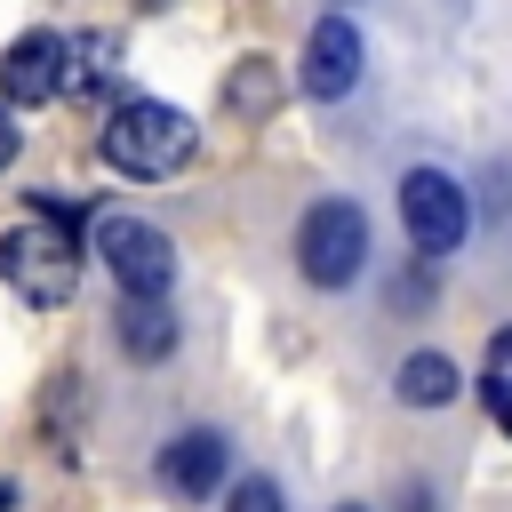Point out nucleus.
<instances>
[{
	"instance_id": "nucleus-1",
	"label": "nucleus",
	"mask_w": 512,
	"mask_h": 512,
	"mask_svg": "<svg viewBox=\"0 0 512 512\" xmlns=\"http://www.w3.org/2000/svg\"><path fill=\"white\" fill-rule=\"evenodd\" d=\"M192 160V120L160 96H120L104 112V168L112 176H136V184H160Z\"/></svg>"
},
{
	"instance_id": "nucleus-2",
	"label": "nucleus",
	"mask_w": 512,
	"mask_h": 512,
	"mask_svg": "<svg viewBox=\"0 0 512 512\" xmlns=\"http://www.w3.org/2000/svg\"><path fill=\"white\" fill-rule=\"evenodd\" d=\"M0 280L24 304H40V312L72 304V288H80V240H72V224H48V216L8 224L0 232Z\"/></svg>"
},
{
	"instance_id": "nucleus-3",
	"label": "nucleus",
	"mask_w": 512,
	"mask_h": 512,
	"mask_svg": "<svg viewBox=\"0 0 512 512\" xmlns=\"http://www.w3.org/2000/svg\"><path fill=\"white\" fill-rule=\"evenodd\" d=\"M368 264V216L352 200H312L296 224V272L312 288H352Z\"/></svg>"
},
{
	"instance_id": "nucleus-4",
	"label": "nucleus",
	"mask_w": 512,
	"mask_h": 512,
	"mask_svg": "<svg viewBox=\"0 0 512 512\" xmlns=\"http://www.w3.org/2000/svg\"><path fill=\"white\" fill-rule=\"evenodd\" d=\"M400 224H408V240L424 248V264H440V256L464 248L472 200H464V184H456L448 168H408V176H400Z\"/></svg>"
},
{
	"instance_id": "nucleus-5",
	"label": "nucleus",
	"mask_w": 512,
	"mask_h": 512,
	"mask_svg": "<svg viewBox=\"0 0 512 512\" xmlns=\"http://www.w3.org/2000/svg\"><path fill=\"white\" fill-rule=\"evenodd\" d=\"M96 256L112 264L120 296H168V280H176V248L144 216H96Z\"/></svg>"
},
{
	"instance_id": "nucleus-6",
	"label": "nucleus",
	"mask_w": 512,
	"mask_h": 512,
	"mask_svg": "<svg viewBox=\"0 0 512 512\" xmlns=\"http://www.w3.org/2000/svg\"><path fill=\"white\" fill-rule=\"evenodd\" d=\"M352 80H360V32L344 16H320L304 32V96L336 104V96H352Z\"/></svg>"
},
{
	"instance_id": "nucleus-7",
	"label": "nucleus",
	"mask_w": 512,
	"mask_h": 512,
	"mask_svg": "<svg viewBox=\"0 0 512 512\" xmlns=\"http://www.w3.org/2000/svg\"><path fill=\"white\" fill-rule=\"evenodd\" d=\"M56 64H64L56 32H16L0 56V96L8 104H56Z\"/></svg>"
},
{
	"instance_id": "nucleus-8",
	"label": "nucleus",
	"mask_w": 512,
	"mask_h": 512,
	"mask_svg": "<svg viewBox=\"0 0 512 512\" xmlns=\"http://www.w3.org/2000/svg\"><path fill=\"white\" fill-rule=\"evenodd\" d=\"M224 464H232V448H224V432H208V424H192V432H176V440L160 448V480H168L176 496H208V488L224 480Z\"/></svg>"
},
{
	"instance_id": "nucleus-9",
	"label": "nucleus",
	"mask_w": 512,
	"mask_h": 512,
	"mask_svg": "<svg viewBox=\"0 0 512 512\" xmlns=\"http://www.w3.org/2000/svg\"><path fill=\"white\" fill-rule=\"evenodd\" d=\"M120 80V32H72L56 64V96H104Z\"/></svg>"
},
{
	"instance_id": "nucleus-10",
	"label": "nucleus",
	"mask_w": 512,
	"mask_h": 512,
	"mask_svg": "<svg viewBox=\"0 0 512 512\" xmlns=\"http://www.w3.org/2000/svg\"><path fill=\"white\" fill-rule=\"evenodd\" d=\"M120 352H128V360H168V352H176V312H168V296H120Z\"/></svg>"
},
{
	"instance_id": "nucleus-11",
	"label": "nucleus",
	"mask_w": 512,
	"mask_h": 512,
	"mask_svg": "<svg viewBox=\"0 0 512 512\" xmlns=\"http://www.w3.org/2000/svg\"><path fill=\"white\" fill-rule=\"evenodd\" d=\"M224 112H232V120H272V112H280V72H272V56H240V64H232Z\"/></svg>"
},
{
	"instance_id": "nucleus-12",
	"label": "nucleus",
	"mask_w": 512,
	"mask_h": 512,
	"mask_svg": "<svg viewBox=\"0 0 512 512\" xmlns=\"http://www.w3.org/2000/svg\"><path fill=\"white\" fill-rule=\"evenodd\" d=\"M456 384H464V376H456V360H448V352H408L392 392H400L408 408H448V400H456Z\"/></svg>"
},
{
	"instance_id": "nucleus-13",
	"label": "nucleus",
	"mask_w": 512,
	"mask_h": 512,
	"mask_svg": "<svg viewBox=\"0 0 512 512\" xmlns=\"http://www.w3.org/2000/svg\"><path fill=\"white\" fill-rule=\"evenodd\" d=\"M480 400L496 416V432H512V328L488 336V360H480Z\"/></svg>"
},
{
	"instance_id": "nucleus-14",
	"label": "nucleus",
	"mask_w": 512,
	"mask_h": 512,
	"mask_svg": "<svg viewBox=\"0 0 512 512\" xmlns=\"http://www.w3.org/2000/svg\"><path fill=\"white\" fill-rule=\"evenodd\" d=\"M224 512H288V504H280V488L256 472V480H240V488L224 496Z\"/></svg>"
},
{
	"instance_id": "nucleus-15",
	"label": "nucleus",
	"mask_w": 512,
	"mask_h": 512,
	"mask_svg": "<svg viewBox=\"0 0 512 512\" xmlns=\"http://www.w3.org/2000/svg\"><path fill=\"white\" fill-rule=\"evenodd\" d=\"M16 152H24V136H16V120H8V112H0V168H8V160H16Z\"/></svg>"
},
{
	"instance_id": "nucleus-16",
	"label": "nucleus",
	"mask_w": 512,
	"mask_h": 512,
	"mask_svg": "<svg viewBox=\"0 0 512 512\" xmlns=\"http://www.w3.org/2000/svg\"><path fill=\"white\" fill-rule=\"evenodd\" d=\"M8 504H16V488H8V480H0V512H8Z\"/></svg>"
},
{
	"instance_id": "nucleus-17",
	"label": "nucleus",
	"mask_w": 512,
	"mask_h": 512,
	"mask_svg": "<svg viewBox=\"0 0 512 512\" xmlns=\"http://www.w3.org/2000/svg\"><path fill=\"white\" fill-rule=\"evenodd\" d=\"M336 512H368V504H336Z\"/></svg>"
}]
</instances>
